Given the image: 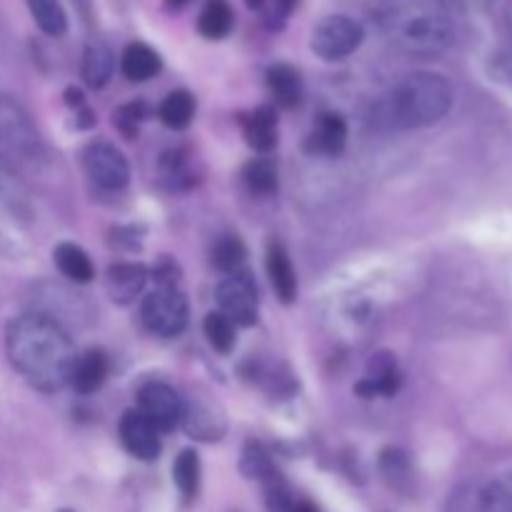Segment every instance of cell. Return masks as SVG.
<instances>
[{
  "mask_svg": "<svg viewBox=\"0 0 512 512\" xmlns=\"http://www.w3.org/2000/svg\"><path fill=\"white\" fill-rule=\"evenodd\" d=\"M55 268L75 285H88L95 278V268L90 255L75 243H60L53 250Z\"/></svg>",
  "mask_w": 512,
  "mask_h": 512,
  "instance_id": "cell-21",
  "label": "cell"
},
{
  "mask_svg": "<svg viewBox=\"0 0 512 512\" xmlns=\"http://www.w3.org/2000/svg\"><path fill=\"white\" fill-rule=\"evenodd\" d=\"M25 3H28L30 15L45 35L58 38L68 30V15H65L60 0H25Z\"/></svg>",
  "mask_w": 512,
  "mask_h": 512,
  "instance_id": "cell-28",
  "label": "cell"
},
{
  "mask_svg": "<svg viewBox=\"0 0 512 512\" xmlns=\"http://www.w3.org/2000/svg\"><path fill=\"white\" fill-rule=\"evenodd\" d=\"M505 20H508V28L512 33V0H508V5H505Z\"/></svg>",
  "mask_w": 512,
  "mask_h": 512,
  "instance_id": "cell-40",
  "label": "cell"
},
{
  "mask_svg": "<svg viewBox=\"0 0 512 512\" xmlns=\"http://www.w3.org/2000/svg\"><path fill=\"white\" fill-rule=\"evenodd\" d=\"M148 283V268L140 263H115L108 268V295L120 305H128L143 293Z\"/></svg>",
  "mask_w": 512,
  "mask_h": 512,
  "instance_id": "cell-16",
  "label": "cell"
},
{
  "mask_svg": "<svg viewBox=\"0 0 512 512\" xmlns=\"http://www.w3.org/2000/svg\"><path fill=\"white\" fill-rule=\"evenodd\" d=\"M143 120H145V105L140 103V100L138 103L123 105V108H118V113L113 115V123H118V130L123 135H128V138L138 135V128Z\"/></svg>",
  "mask_w": 512,
  "mask_h": 512,
  "instance_id": "cell-33",
  "label": "cell"
},
{
  "mask_svg": "<svg viewBox=\"0 0 512 512\" xmlns=\"http://www.w3.org/2000/svg\"><path fill=\"white\" fill-rule=\"evenodd\" d=\"M403 385V373L393 353H375L368 363V375L355 385L360 398H375V395H395Z\"/></svg>",
  "mask_w": 512,
  "mask_h": 512,
  "instance_id": "cell-11",
  "label": "cell"
},
{
  "mask_svg": "<svg viewBox=\"0 0 512 512\" xmlns=\"http://www.w3.org/2000/svg\"><path fill=\"white\" fill-rule=\"evenodd\" d=\"M5 350L20 378L40 393H58L70 385L78 355L68 330L58 320L45 313L20 315L8 325Z\"/></svg>",
  "mask_w": 512,
  "mask_h": 512,
  "instance_id": "cell-1",
  "label": "cell"
},
{
  "mask_svg": "<svg viewBox=\"0 0 512 512\" xmlns=\"http://www.w3.org/2000/svg\"><path fill=\"white\" fill-rule=\"evenodd\" d=\"M23 203V193H20V185L15 183L13 175L5 168H0V208L15 210Z\"/></svg>",
  "mask_w": 512,
  "mask_h": 512,
  "instance_id": "cell-34",
  "label": "cell"
},
{
  "mask_svg": "<svg viewBox=\"0 0 512 512\" xmlns=\"http://www.w3.org/2000/svg\"><path fill=\"white\" fill-rule=\"evenodd\" d=\"M265 268H268L270 285H273L280 303H295V298H298V278H295V268L290 263L288 250L278 240H270L268 255H265Z\"/></svg>",
  "mask_w": 512,
  "mask_h": 512,
  "instance_id": "cell-15",
  "label": "cell"
},
{
  "mask_svg": "<svg viewBox=\"0 0 512 512\" xmlns=\"http://www.w3.org/2000/svg\"><path fill=\"white\" fill-rule=\"evenodd\" d=\"M235 15L228 0H208L198 15V30L203 38L220 40L233 30Z\"/></svg>",
  "mask_w": 512,
  "mask_h": 512,
  "instance_id": "cell-24",
  "label": "cell"
},
{
  "mask_svg": "<svg viewBox=\"0 0 512 512\" xmlns=\"http://www.w3.org/2000/svg\"><path fill=\"white\" fill-rule=\"evenodd\" d=\"M115 70V53L105 38H90L83 50V80L90 88H103L113 78Z\"/></svg>",
  "mask_w": 512,
  "mask_h": 512,
  "instance_id": "cell-18",
  "label": "cell"
},
{
  "mask_svg": "<svg viewBox=\"0 0 512 512\" xmlns=\"http://www.w3.org/2000/svg\"><path fill=\"white\" fill-rule=\"evenodd\" d=\"M138 405L140 413L160 430L170 433L183 423L185 415V398L163 380H148L138 388Z\"/></svg>",
  "mask_w": 512,
  "mask_h": 512,
  "instance_id": "cell-8",
  "label": "cell"
},
{
  "mask_svg": "<svg viewBox=\"0 0 512 512\" xmlns=\"http://www.w3.org/2000/svg\"><path fill=\"white\" fill-rule=\"evenodd\" d=\"M265 80H268V90L275 98V103L285 110L298 108L300 100H303V78H300L298 70L288 63H275L270 65L268 73H265Z\"/></svg>",
  "mask_w": 512,
  "mask_h": 512,
  "instance_id": "cell-19",
  "label": "cell"
},
{
  "mask_svg": "<svg viewBox=\"0 0 512 512\" xmlns=\"http://www.w3.org/2000/svg\"><path fill=\"white\" fill-rule=\"evenodd\" d=\"M493 0H445V5H455V8L465 10V13H480V10H488Z\"/></svg>",
  "mask_w": 512,
  "mask_h": 512,
  "instance_id": "cell-36",
  "label": "cell"
},
{
  "mask_svg": "<svg viewBox=\"0 0 512 512\" xmlns=\"http://www.w3.org/2000/svg\"><path fill=\"white\" fill-rule=\"evenodd\" d=\"M118 435L123 448L128 450L133 458L143 460V463L155 460L160 455V450H163L160 430L155 428L140 410H128V413H123L118 425Z\"/></svg>",
  "mask_w": 512,
  "mask_h": 512,
  "instance_id": "cell-10",
  "label": "cell"
},
{
  "mask_svg": "<svg viewBox=\"0 0 512 512\" xmlns=\"http://www.w3.org/2000/svg\"><path fill=\"white\" fill-rule=\"evenodd\" d=\"M243 135L258 153H268L278 143V118L270 105H260L253 113L243 115Z\"/></svg>",
  "mask_w": 512,
  "mask_h": 512,
  "instance_id": "cell-20",
  "label": "cell"
},
{
  "mask_svg": "<svg viewBox=\"0 0 512 512\" xmlns=\"http://www.w3.org/2000/svg\"><path fill=\"white\" fill-rule=\"evenodd\" d=\"M453 85L438 73H410L388 95V120L398 130L440 123L453 108Z\"/></svg>",
  "mask_w": 512,
  "mask_h": 512,
  "instance_id": "cell-3",
  "label": "cell"
},
{
  "mask_svg": "<svg viewBox=\"0 0 512 512\" xmlns=\"http://www.w3.org/2000/svg\"><path fill=\"white\" fill-rule=\"evenodd\" d=\"M158 115L168 128L173 130L188 128L195 118V98L188 93V90H173V93L160 103Z\"/></svg>",
  "mask_w": 512,
  "mask_h": 512,
  "instance_id": "cell-26",
  "label": "cell"
},
{
  "mask_svg": "<svg viewBox=\"0 0 512 512\" xmlns=\"http://www.w3.org/2000/svg\"><path fill=\"white\" fill-rule=\"evenodd\" d=\"M348 143V123L340 113H323L315 120L313 130H310L305 148L315 155H325V158H335L345 150Z\"/></svg>",
  "mask_w": 512,
  "mask_h": 512,
  "instance_id": "cell-14",
  "label": "cell"
},
{
  "mask_svg": "<svg viewBox=\"0 0 512 512\" xmlns=\"http://www.w3.org/2000/svg\"><path fill=\"white\" fill-rule=\"evenodd\" d=\"M213 263L223 273H238L240 265L245 263V245L238 235H220L213 245Z\"/></svg>",
  "mask_w": 512,
  "mask_h": 512,
  "instance_id": "cell-30",
  "label": "cell"
},
{
  "mask_svg": "<svg viewBox=\"0 0 512 512\" xmlns=\"http://www.w3.org/2000/svg\"><path fill=\"white\" fill-rule=\"evenodd\" d=\"M153 275L158 285H178V265H175L168 255H163V258L158 260V265L153 268Z\"/></svg>",
  "mask_w": 512,
  "mask_h": 512,
  "instance_id": "cell-35",
  "label": "cell"
},
{
  "mask_svg": "<svg viewBox=\"0 0 512 512\" xmlns=\"http://www.w3.org/2000/svg\"><path fill=\"white\" fill-rule=\"evenodd\" d=\"M240 470H243V475L248 480H258V483H263V488L268 483H273V480L280 478V473L275 470L270 455L265 453L258 443L245 445L243 460H240Z\"/></svg>",
  "mask_w": 512,
  "mask_h": 512,
  "instance_id": "cell-29",
  "label": "cell"
},
{
  "mask_svg": "<svg viewBox=\"0 0 512 512\" xmlns=\"http://www.w3.org/2000/svg\"><path fill=\"white\" fill-rule=\"evenodd\" d=\"M120 68H123V75L133 83H145V80L155 78L163 68V60L155 53L150 45L145 43H130L128 48L123 50V58H120Z\"/></svg>",
  "mask_w": 512,
  "mask_h": 512,
  "instance_id": "cell-22",
  "label": "cell"
},
{
  "mask_svg": "<svg viewBox=\"0 0 512 512\" xmlns=\"http://www.w3.org/2000/svg\"><path fill=\"white\" fill-rule=\"evenodd\" d=\"M453 512H512V490L500 483H478L453 500Z\"/></svg>",
  "mask_w": 512,
  "mask_h": 512,
  "instance_id": "cell-13",
  "label": "cell"
},
{
  "mask_svg": "<svg viewBox=\"0 0 512 512\" xmlns=\"http://www.w3.org/2000/svg\"><path fill=\"white\" fill-rule=\"evenodd\" d=\"M200 458L193 448L180 450L173 463V483L185 503H193L200 493Z\"/></svg>",
  "mask_w": 512,
  "mask_h": 512,
  "instance_id": "cell-23",
  "label": "cell"
},
{
  "mask_svg": "<svg viewBox=\"0 0 512 512\" xmlns=\"http://www.w3.org/2000/svg\"><path fill=\"white\" fill-rule=\"evenodd\" d=\"M58 512H75V510H68V508H63V510H58Z\"/></svg>",
  "mask_w": 512,
  "mask_h": 512,
  "instance_id": "cell-42",
  "label": "cell"
},
{
  "mask_svg": "<svg viewBox=\"0 0 512 512\" xmlns=\"http://www.w3.org/2000/svg\"><path fill=\"white\" fill-rule=\"evenodd\" d=\"M245 3H248V8L253 10V13L260 15V20H263L265 25L280 28V25L290 18V13H293L298 0H245Z\"/></svg>",
  "mask_w": 512,
  "mask_h": 512,
  "instance_id": "cell-32",
  "label": "cell"
},
{
  "mask_svg": "<svg viewBox=\"0 0 512 512\" xmlns=\"http://www.w3.org/2000/svg\"><path fill=\"white\" fill-rule=\"evenodd\" d=\"M0 158L28 168L45 158L43 140L28 110L18 100L0 95Z\"/></svg>",
  "mask_w": 512,
  "mask_h": 512,
  "instance_id": "cell-4",
  "label": "cell"
},
{
  "mask_svg": "<svg viewBox=\"0 0 512 512\" xmlns=\"http://www.w3.org/2000/svg\"><path fill=\"white\" fill-rule=\"evenodd\" d=\"M243 183L258 198L278 193V165L270 158H253L243 168Z\"/></svg>",
  "mask_w": 512,
  "mask_h": 512,
  "instance_id": "cell-25",
  "label": "cell"
},
{
  "mask_svg": "<svg viewBox=\"0 0 512 512\" xmlns=\"http://www.w3.org/2000/svg\"><path fill=\"white\" fill-rule=\"evenodd\" d=\"M380 23L390 43L413 58H438L455 43V23L445 0H390Z\"/></svg>",
  "mask_w": 512,
  "mask_h": 512,
  "instance_id": "cell-2",
  "label": "cell"
},
{
  "mask_svg": "<svg viewBox=\"0 0 512 512\" xmlns=\"http://www.w3.org/2000/svg\"><path fill=\"white\" fill-rule=\"evenodd\" d=\"M108 370L110 360L108 355H105V350L93 348L75 358L73 373H70V385H73L80 395H90L95 393V390L103 388L105 378H108Z\"/></svg>",
  "mask_w": 512,
  "mask_h": 512,
  "instance_id": "cell-17",
  "label": "cell"
},
{
  "mask_svg": "<svg viewBox=\"0 0 512 512\" xmlns=\"http://www.w3.org/2000/svg\"><path fill=\"white\" fill-rule=\"evenodd\" d=\"M185 433L193 435V438L205 440V443H213L220 440L225 433V415L218 405L208 403L203 398L185 400V415L183 423Z\"/></svg>",
  "mask_w": 512,
  "mask_h": 512,
  "instance_id": "cell-12",
  "label": "cell"
},
{
  "mask_svg": "<svg viewBox=\"0 0 512 512\" xmlns=\"http://www.w3.org/2000/svg\"><path fill=\"white\" fill-rule=\"evenodd\" d=\"M83 168L85 175L93 180L98 188L118 193L130 183V165L128 158L118 145L108 140H93L83 150Z\"/></svg>",
  "mask_w": 512,
  "mask_h": 512,
  "instance_id": "cell-7",
  "label": "cell"
},
{
  "mask_svg": "<svg viewBox=\"0 0 512 512\" xmlns=\"http://www.w3.org/2000/svg\"><path fill=\"white\" fill-rule=\"evenodd\" d=\"M290 512H320V510L315 508L313 503H308V500H295L293 510H290Z\"/></svg>",
  "mask_w": 512,
  "mask_h": 512,
  "instance_id": "cell-39",
  "label": "cell"
},
{
  "mask_svg": "<svg viewBox=\"0 0 512 512\" xmlns=\"http://www.w3.org/2000/svg\"><path fill=\"white\" fill-rule=\"evenodd\" d=\"M220 313L233 320L235 328H250L258 323V290L253 280L243 273H230L215 288Z\"/></svg>",
  "mask_w": 512,
  "mask_h": 512,
  "instance_id": "cell-9",
  "label": "cell"
},
{
  "mask_svg": "<svg viewBox=\"0 0 512 512\" xmlns=\"http://www.w3.org/2000/svg\"><path fill=\"white\" fill-rule=\"evenodd\" d=\"M203 330H205V338H208V343L213 345L218 353L225 355L235 348V325H233V320L225 318L220 310L218 313L205 315Z\"/></svg>",
  "mask_w": 512,
  "mask_h": 512,
  "instance_id": "cell-31",
  "label": "cell"
},
{
  "mask_svg": "<svg viewBox=\"0 0 512 512\" xmlns=\"http://www.w3.org/2000/svg\"><path fill=\"white\" fill-rule=\"evenodd\" d=\"M65 103H68L70 108L80 110V108H85V95L80 93L78 88H68L65 90Z\"/></svg>",
  "mask_w": 512,
  "mask_h": 512,
  "instance_id": "cell-37",
  "label": "cell"
},
{
  "mask_svg": "<svg viewBox=\"0 0 512 512\" xmlns=\"http://www.w3.org/2000/svg\"><path fill=\"white\" fill-rule=\"evenodd\" d=\"M75 8L80 10V15H83V20H90V13H93V3L90 0H73Z\"/></svg>",
  "mask_w": 512,
  "mask_h": 512,
  "instance_id": "cell-38",
  "label": "cell"
},
{
  "mask_svg": "<svg viewBox=\"0 0 512 512\" xmlns=\"http://www.w3.org/2000/svg\"><path fill=\"white\" fill-rule=\"evenodd\" d=\"M190 308L180 285H158L140 305V320L145 330L158 338H175L188 328Z\"/></svg>",
  "mask_w": 512,
  "mask_h": 512,
  "instance_id": "cell-5",
  "label": "cell"
},
{
  "mask_svg": "<svg viewBox=\"0 0 512 512\" xmlns=\"http://www.w3.org/2000/svg\"><path fill=\"white\" fill-rule=\"evenodd\" d=\"M165 3H168L170 8H183V5L188 3V0H165Z\"/></svg>",
  "mask_w": 512,
  "mask_h": 512,
  "instance_id": "cell-41",
  "label": "cell"
},
{
  "mask_svg": "<svg viewBox=\"0 0 512 512\" xmlns=\"http://www.w3.org/2000/svg\"><path fill=\"white\" fill-rule=\"evenodd\" d=\"M365 30L350 15H325L310 35V48L318 58L335 63L353 55L363 45Z\"/></svg>",
  "mask_w": 512,
  "mask_h": 512,
  "instance_id": "cell-6",
  "label": "cell"
},
{
  "mask_svg": "<svg viewBox=\"0 0 512 512\" xmlns=\"http://www.w3.org/2000/svg\"><path fill=\"white\" fill-rule=\"evenodd\" d=\"M380 473H383L385 483L398 493H405L413 485V465L410 458L398 448H388L380 455Z\"/></svg>",
  "mask_w": 512,
  "mask_h": 512,
  "instance_id": "cell-27",
  "label": "cell"
}]
</instances>
